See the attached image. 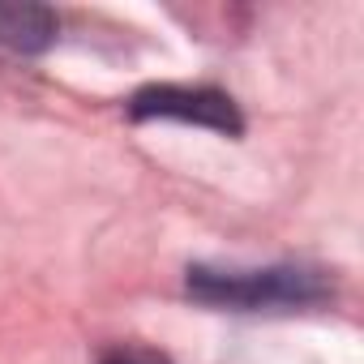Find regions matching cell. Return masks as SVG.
<instances>
[{
  "mask_svg": "<svg viewBox=\"0 0 364 364\" xmlns=\"http://www.w3.org/2000/svg\"><path fill=\"white\" fill-rule=\"evenodd\" d=\"M189 296L219 309H300L330 296V279L321 270L304 266H266V270H219V266H193L189 270Z\"/></svg>",
  "mask_w": 364,
  "mask_h": 364,
  "instance_id": "6da1fadb",
  "label": "cell"
},
{
  "mask_svg": "<svg viewBox=\"0 0 364 364\" xmlns=\"http://www.w3.org/2000/svg\"><path fill=\"white\" fill-rule=\"evenodd\" d=\"M56 31L60 22L48 5H9V0H0V48L39 56L56 43Z\"/></svg>",
  "mask_w": 364,
  "mask_h": 364,
  "instance_id": "3957f363",
  "label": "cell"
},
{
  "mask_svg": "<svg viewBox=\"0 0 364 364\" xmlns=\"http://www.w3.org/2000/svg\"><path fill=\"white\" fill-rule=\"evenodd\" d=\"M99 364H171L163 351L146 347V343H116L99 355Z\"/></svg>",
  "mask_w": 364,
  "mask_h": 364,
  "instance_id": "277c9868",
  "label": "cell"
},
{
  "mask_svg": "<svg viewBox=\"0 0 364 364\" xmlns=\"http://www.w3.org/2000/svg\"><path fill=\"white\" fill-rule=\"evenodd\" d=\"M133 120H180V124H202L215 133L236 137L245 129L232 95L215 86H146L129 99Z\"/></svg>",
  "mask_w": 364,
  "mask_h": 364,
  "instance_id": "7a4b0ae2",
  "label": "cell"
}]
</instances>
